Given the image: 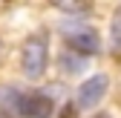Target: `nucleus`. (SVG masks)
I'll list each match as a JSON object with an SVG mask.
<instances>
[{
  "instance_id": "nucleus-3",
  "label": "nucleus",
  "mask_w": 121,
  "mask_h": 118,
  "mask_svg": "<svg viewBox=\"0 0 121 118\" xmlns=\"http://www.w3.org/2000/svg\"><path fill=\"white\" fill-rule=\"evenodd\" d=\"M14 110L20 112V118H49L55 104H52V98L43 95V92H26V95L14 98Z\"/></svg>"
},
{
  "instance_id": "nucleus-2",
  "label": "nucleus",
  "mask_w": 121,
  "mask_h": 118,
  "mask_svg": "<svg viewBox=\"0 0 121 118\" xmlns=\"http://www.w3.org/2000/svg\"><path fill=\"white\" fill-rule=\"evenodd\" d=\"M43 69H46V40L35 35L23 43V72H26V78L38 81L43 75Z\"/></svg>"
},
{
  "instance_id": "nucleus-7",
  "label": "nucleus",
  "mask_w": 121,
  "mask_h": 118,
  "mask_svg": "<svg viewBox=\"0 0 121 118\" xmlns=\"http://www.w3.org/2000/svg\"><path fill=\"white\" fill-rule=\"evenodd\" d=\"M64 118H78V110H75L72 104H66L64 107Z\"/></svg>"
},
{
  "instance_id": "nucleus-4",
  "label": "nucleus",
  "mask_w": 121,
  "mask_h": 118,
  "mask_svg": "<svg viewBox=\"0 0 121 118\" xmlns=\"http://www.w3.org/2000/svg\"><path fill=\"white\" fill-rule=\"evenodd\" d=\"M110 89V78L107 75H92V78H86L81 86H78V107L84 110H95V104H101V98L107 95Z\"/></svg>"
},
{
  "instance_id": "nucleus-8",
  "label": "nucleus",
  "mask_w": 121,
  "mask_h": 118,
  "mask_svg": "<svg viewBox=\"0 0 121 118\" xmlns=\"http://www.w3.org/2000/svg\"><path fill=\"white\" fill-rule=\"evenodd\" d=\"M0 118H12V115H9V110H6V107H0Z\"/></svg>"
},
{
  "instance_id": "nucleus-5",
  "label": "nucleus",
  "mask_w": 121,
  "mask_h": 118,
  "mask_svg": "<svg viewBox=\"0 0 121 118\" xmlns=\"http://www.w3.org/2000/svg\"><path fill=\"white\" fill-rule=\"evenodd\" d=\"M60 66H64L66 72H81V69H84V61H81L78 55H69V52H66L64 58H60Z\"/></svg>"
},
{
  "instance_id": "nucleus-1",
  "label": "nucleus",
  "mask_w": 121,
  "mask_h": 118,
  "mask_svg": "<svg viewBox=\"0 0 121 118\" xmlns=\"http://www.w3.org/2000/svg\"><path fill=\"white\" fill-rule=\"evenodd\" d=\"M64 35L69 40L72 52H78V55H98V49H101L98 32L86 23H64Z\"/></svg>"
},
{
  "instance_id": "nucleus-6",
  "label": "nucleus",
  "mask_w": 121,
  "mask_h": 118,
  "mask_svg": "<svg viewBox=\"0 0 121 118\" xmlns=\"http://www.w3.org/2000/svg\"><path fill=\"white\" fill-rule=\"evenodd\" d=\"M112 49L121 52V12L115 14V20H112Z\"/></svg>"
}]
</instances>
